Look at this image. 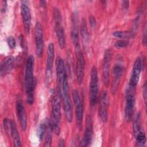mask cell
Masks as SVG:
<instances>
[{
    "instance_id": "6da1fadb",
    "label": "cell",
    "mask_w": 147,
    "mask_h": 147,
    "mask_svg": "<svg viewBox=\"0 0 147 147\" xmlns=\"http://www.w3.org/2000/svg\"><path fill=\"white\" fill-rule=\"evenodd\" d=\"M34 58L30 55L27 59L25 74V88L26 94V101L29 105L34 102V91L35 87L34 78L33 76Z\"/></svg>"
},
{
    "instance_id": "7a4b0ae2",
    "label": "cell",
    "mask_w": 147,
    "mask_h": 147,
    "mask_svg": "<svg viewBox=\"0 0 147 147\" xmlns=\"http://www.w3.org/2000/svg\"><path fill=\"white\" fill-rule=\"evenodd\" d=\"M61 99L60 89L57 87L56 95L53 97L51 101V114L49 119V124L51 126L53 131L57 135L60 133V123L61 119L60 100Z\"/></svg>"
},
{
    "instance_id": "3957f363",
    "label": "cell",
    "mask_w": 147,
    "mask_h": 147,
    "mask_svg": "<svg viewBox=\"0 0 147 147\" xmlns=\"http://www.w3.org/2000/svg\"><path fill=\"white\" fill-rule=\"evenodd\" d=\"M58 87L59 88H60L61 91V99L63 100V107L65 111L67 120L68 122L71 123L72 121V111L71 99L69 95L67 75H66L64 78L61 83L59 86H57V87Z\"/></svg>"
},
{
    "instance_id": "277c9868",
    "label": "cell",
    "mask_w": 147,
    "mask_h": 147,
    "mask_svg": "<svg viewBox=\"0 0 147 147\" xmlns=\"http://www.w3.org/2000/svg\"><path fill=\"white\" fill-rule=\"evenodd\" d=\"M53 16L55 24V30L56 32L58 44L59 47L61 49H63L65 44V38L64 34V30L62 24L61 15L57 8H53Z\"/></svg>"
},
{
    "instance_id": "5b68a950",
    "label": "cell",
    "mask_w": 147,
    "mask_h": 147,
    "mask_svg": "<svg viewBox=\"0 0 147 147\" xmlns=\"http://www.w3.org/2000/svg\"><path fill=\"white\" fill-rule=\"evenodd\" d=\"M98 92V75L96 68L93 66L90 72L89 85V100L90 106L93 107L97 100Z\"/></svg>"
},
{
    "instance_id": "8992f818",
    "label": "cell",
    "mask_w": 147,
    "mask_h": 147,
    "mask_svg": "<svg viewBox=\"0 0 147 147\" xmlns=\"http://www.w3.org/2000/svg\"><path fill=\"white\" fill-rule=\"evenodd\" d=\"M75 48V54L76 57V75L78 83L80 85L83 80L84 71L85 67V60L83 53L81 51L80 45H78Z\"/></svg>"
},
{
    "instance_id": "52a82bcc",
    "label": "cell",
    "mask_w": 147,
    "mask_h": 147,
    "mask_svg": "<svg viewBox=\"0 0 147 147\" xmlns=\"http://www.w3.org/2000/svg\"><path fill=\"white\" fill-rule=\"evenodd\" d=\"M72 96L73 101L75 105V117L76 121V124L78 127L79 130L82 129V121L83 117V110L82 102L77 90H74L72 91Z\"/></svg>"
},
{
    "instance_id": "ba28073f",
    "label": "cell",
    "mask_w": 147,
    "mask_h": 147,
    "mask_svg": "<svg viewBox=\"0 0 147 147\" xmlns=\"http://www.w3.org/2000/svg\"><path fill=\"white\" fill-rule=\"evenodd\" d=\"M34 37L36 46V53L40 58L42 56L44 48V37L42 26L39 22H37L34 26Z\"/></svg>"
},
{
    "instance_id": "9c48e42d",
    "label": "cell",
    "mask_w": 147,
    "mask_h": 147,
    "mask_svg": "<svg viewBox=\"0 0 147 147\" xmlns=\"http://www.w3.org/2000/svg\"><path fill=\"white\" fill-rule=\"evenodd\" d=\"M112 57V52L111 49H106L105 52L103 63L102 80L104 85L107 87L109 85V71L110 62Z\"/></svg>"
},
{
    "instance_id": "30bf717a",
    "label": "cell",
    "mask_w": 147,
    "mask_h": 147,
    "mask_svg": "<svg viewBox=\"0 0 147 147\" xmlns=\"http://www.w3.org/2000/svg\"><path fill=\"white\" fill-rule=\"evenodd\" d=\"M108 96L107 91H103L100 94L98 114L100 119L103 123H106L108 118Z\"/></svg>"
},
{
    "instance_id": "8fae6325",
    "label": "cell",
    "mask_w": 147,
    "mask_h": 147,
    "mask_svg": "<svg viewBox=\"0 0 147 147\" xmlns=\"http://www.w3.org/2000/svg\"><path fill=\"white\" fill-rule=\"evenodd\" d=\"M92 136H93L92 122L91 117L88 115L86 117V128H85L83 138L80 142L79 146H87L90 145L92 141Z\"/></svg>"
},
{
    "instance_id": "7c38bea8",
    "label": "cell",
    "mask_w": 147,
    "mask_h": 147,
    "mask_svg": "<svg viewBox=\"0 0 147 147\" xmlns=\"http://www.w3.org/2000/svg\"><path fill=\"white\" fill-rule=\"evenodd\" d=\"M55 57V49L54 45L52 42H50L47 48V55L46 60V78L48 80L52 78V69L54 62Z\"/></svg>"
},
{
    "instance_id": "4fadbf2b",
    "label": "cell",
    "mask_w": 147,
    "mask_h": 147,
    "mask_svg": "<svg viewBox=\"0 0 147 147\" xmlns=\"http://www.w3.org/2000/svg\"><path fill=\"white\" fill-rule=\"evenodd\" d=\"M134 97L131 90L130 88L126 92V103L125 107V119L127 122L131 121L134 106Z\"/></svg>"
},
{
    "instance_id": "5bb4252c",
    "label": "cell",
    "mask_w": 147,
    "mask_h": 147,
    "mask_svg": "<svg viewBox=\"0 0 147 147\" xmlns=\"http://www.w3.org/2000/svg\"><path fill=\"white\" fill-rule=\"evenodd\" d=\"M71 38L75 47L79 43V15L77 11H74L71 16Z\"/></svg>"
},
{
    "instance_id": "9a60e30c",
    "label": "cell",
    "mask_w": 147,
    "mask_h": 147,
    "mask_svg": "<svg viewBox=\"0 0 147 147\" xmlns=\"http://www.w3.org/2000/svg\"><path fill=\"white\" fill-rule=\"evenodd\" d=\"M21 2V13L23 20L24 29L26 33L29 34L31 25V15L30 9L27 5V1H22Z\"/></svg>"
},
{
    "instance_id": "2e32d148",
    "label": "cell",
    "mask_w": 147,
    "mask_h": 147,
    "mask_svg": "<svg viewBox=\"0 0 147 147\" xmlns=\"http://www.w3.org/2000/svg\"><path fill=\"white\" fill-rule=\"evenodd\" d=\"M141 68V60L140 57H138L136 59L133 64V69L129 81V84L130 87L134 88L138 83Z\"/></svg>"
},
{
    "instance_id": "e0dca14e",
    "label": "cell",
    "mask_w": 147,
    "mask_h": 147,
    "mask_svg": "<svg viewBox=\"0 0 147 147\" xmlns=\"http://www.w3.org/2000/svg\"><path fill=\"white\" fill-rule=\"evenodd\" d=\"M123 67L120 64H117L113 69V80L111 83V92L115 94L117 91L120 79L123 72Z\"/></svg>"
},
{
    "instance_id": "ac0fdd59",
    "label": "cell",
    "mask_w": 147,
    "mask_h": 147,
    "mask_svg": "<svg viewBox=\"0 0 147 147\" xmlns=\"http://www.w3.org/2000/svg\"><path fill=\"white\" fill-rule=\"evenodd\" d=\"M16 112L21 127L23 131H25L27 127V118L24 105L21 100H18L16 102Z\"/></svg>"
},
{
    "instance_id": "d6986e66",
    "label": "cell",
    "mask_w": 147,
    "mask_h": 147,
    "mask_svg": "<svg viewBox=\"0 0 147 147\" xmlns=\"http://www.w3.org/2000/svg\"><path fill=\"white\" fill-rule=\"evenodd\" d=\"M14 57L12 56L6 57L1 63L0 73L1 76H5L10 72L13 67Z\"/></svg>"
},
{
    "instance_id": "ffe728a7",
    "label": "cell",
    "mask_w": 147,
    "mask_h": 147,
    "mask_svg": "<svg viewBox=\"0 0 147 147\" xmlns=\"http://www.w3.org/2000/svg\"><path fill=\"white\" fill-rule=\"evenodd\" d=\"M56 75L57 80L58 83V86L61 83L64 78L67 75L66 70L65 68V65L63 59L60 57L57 56L56 60Z\"/></svg>"
},
{
    "instance_id": "44dd1931",
    "label": "cell",
    "mask_w": 147,
    "mask_h": 147,
    "mask_svg": "<svg viewBox=\"0 0 147 147\" xmlns=\"http://www.w3.org/2000/svg\"><path fill=\"white\" fill-rule=\"evenodd\" d=\"M10 131L13 139L14 145L15 146H22L19 133L17 130L15 122L13 121H11V122H10Z\"/></svg>"
},
{
    "instance_id": "7402d4cb",
    "label": "cell",
    "mask_w": 147,
    "mask_h": 147,
    "mask_svg": "<svg viewBox=\"0 0 147 147\" xmlns=\"http://www.w3.org/2000/svg\"><path fill=\"white\" fill-rule=\"evenodd\" d=\"M80 30V33H81L84 46V47H87L88 45V41H89V34L87 28L86 21L84 19V18H83L82 19Z\"/></svg>"
},
{
    "instance_id": "603a6c76",
    "label": "cell",
    "mask_w": 147,
    "mask_h": 147,
    "mask_svg": "<svg viewBox=\"0 0 147 147\" xmlns=\"http://www.w3.org/2000/svg\"><path fill=\"white\" fill-rule=\"evenodd\" d=\"M49 120H48L47 118L44 119L43 121L40 123L38 128L37 134L38 139L40 141H42L43 140L45 135V133H47L48 125H49Z\"/></svg>"
},
{
    "instance_id": "cb8c5ba5",
    "label": "cell",
    "mask_w": 147,
    "mask_h": 147,
    "mask_svg": "<svg viewBox=\"0 0 147 147\" xmlns=\"http://www.w3.org/2000/svg\"><path fill=\"white\" fill-rule=\"evenodd\" d=\"M133 131L134 137L141 131V114L140 113L138 112L133 122Z\"/></svg>"
},
{
    "instance_id": "d4e9b609",
    "label": "cell",
    "mask_w": 147,
    "mask_h": 147,
    "mask_svg": "<svg viewBox=\"0 0 147 147\" xmlns=\"http://www.w3.org/2000/svg\"><path fill=\"white\" fill-rule=\"evenodd\" d=\"M136 146H144L146 143L145 134L142 130L139 132L136 136Z\"/></svg>"
},
{
    "instance_id": "484cf974",
    "label": "cell",
    "mask_w": 147,
    "mask_h": 147,
    "mask_svg": "<svg viewBox=\"0 0 147 147\" xmlns=\"http://www.w3.org/2000/svg\"><path fill=\"white\" fill-rule=\"evenodd\" d=\"M52 132H53V131L51 126L49 124V125H48V129L47 131L46 137H45V142L44 144V146H50L51 145Z\"/></svg>"
},
{
    "instance_id": "4316f807",
    "label": "cell",
    "mask_w": 147,
    "mask_h": 147,
    "mask_svg": "<svg viewBox=\"0 0 147 147\" xmlns=\"http://www.w3.org/2000/svg\"><path fill=\"white\" fill-rule=\"evenodd\" d=\"M113 35L114 37L119 38H129L133 36L131 32L127 31H115L113 33Z\"/></svg>"
},
{
    "instance_id": "83f0119b",
    "label": "cell",
    "mask_w": 147,
    "mask_h": 147,
    "mask_svg": "<svg viewBox=\"0 0 147 147\" xmlns=\"http://www.w3.org/2000/svg\"><path fill=\"white\" fill-rule=\"evenodd\" d=\"M129 45V42L126 40H119L117 41L115 44L114 46L117 48H125Z\"/></svg>"
},
{
    "instance_id": "f1b7e54d",
    "label": "cell",
    "mask_w": 147,
    "mask_h": 147,
    "mask_svg": "<svg viewBox=\"0 0 147 147\" xmlns=\"http://www.w3.org/2000/svg\"><path fill=\"white\" fill-rule=\"evenodd\" d=\"M7 42L8 44L9 47L11 49H13L16 47V40H15L14 38L12 36H9L7 37Z\"/></svg>"
},
{
    "instance_id": "f546056e",
    "label": "cell",
    "mask_w": 147,
    "mask_h": 147,
    "mask_svg": "<svg viewBox=\"0 0 147 147\" xmlns=\"http://www.w3.org/2000/svg\"><path fill=\"white\" fill-rule=\"evenodd\" d=\"M88 21H89V24L90 27L91 28H94L96 25V20L95 17L92 14L90 15L88 17Z\"/></svg>"
},
{
    "instance_id": "4dcf8cb0",
    "label": "cell",
    "mask_w": 147,
    "mask_h": 147,
    "mask_svg": "<svg viewBox=\"0 0 147 147\" xmlns=\"http://www.w3.org/2000/svg\"><path fill=\"white\" fill-rule=\"evenodd\" d=\"M142 95H143V97H144V100L145 102V103L146 105V96H147V87H146V82L144 83V86H143V89H142Z\"/></svg>"
},
{
    "instance_id": "1f68e13d",
    "label": "cell",
    "mask_w": 147,
    "mask_h": 147,
    "mask_svg": "<svg viewBox=\"0 0 147 147\" xmlns=\"http://www.w3.org/2000/svg\"><path fill=\"white\" fill-rule=\"evenodd\" d=\"M142 44L144 46L146 45V27L145 25L144 30H143V37H142Z\"/></svg>"
},
{
    "instance_id": "d6a6232c",
    "label": "cell",
    "mask_w": 147,
    "mask_h": 147,
    "mask_svg": "<svg viewBox=\"0 0 147 147\" xmlns=\"http://www.w3.org/2000/svg\"><path fill=\"white\" fill-rule=\"evenodd\" d=\"M1 4H2V6H1V11L2 13H5L6 10V7H7V2L6 1H3L2 0L1 1Z\"/></svg>"
},
{
    "instance_id": "836d02e7",
    "label": "cell",
    "mask_w": 147,
    "mask_h": 147,
    "mask_svg": "<svg viewBox=\"0 0 147 147\" xmlns=\"http://www.w3.org/2000/svg\"><path fill=\"white\" fill-rule=\"evenodd\" d=\"M122 7L123 9H127V8L129 7V1H122Z\"/></svg>"
},
{
    "instance_id": "e575fe53",
    "label": "cell",
    "mask_w": 147,
    "mask_h": 147,
    "mask_svg": "<svg viewBox=\"0 0 147 147\" xmlns=\"http://www.w3.org/2000/svg\"><path fill=\"white\" fill-rule=\"evenodd\" d=\"M64 141L63 139H61L59 141V146H64Z\"/></svg>"
},
{
    "instance_id": "d590c367",
    "label": "cell",
    "mask_w": 147,
    "mask_h": 147,
    "mask_svg": "<svg viewBox=\"0 0 147 147\" xmlns=\"http://www.w3.org/2000/svg\"><path fill=\"white\" fill-rule=\"evenodd\" d=\"M40 6L42 7H44L46 5V2L45 1H40Z\"/></svg>"
}]
</instances>
